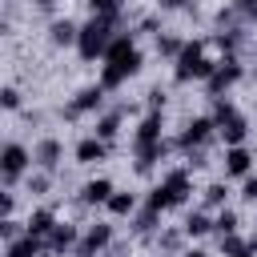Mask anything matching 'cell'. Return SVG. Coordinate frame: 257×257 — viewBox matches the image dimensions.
Masks as SVG:
<instances>
[{
    "label": "cell",
    "instance_id": "3957f363",
    "mask_svg": "<svg viewBox=\"0 0 257 257\" xmlns=\"http://www.w3.org/2000/svg\"><path fill=\"white\" fill-rule=\"evenodd\" d=\"M141 68V52H120V56H104V68H100V88H116L124 84L133 72Z\"/></svg>",
    "mask_w": 257,
    "mask_h": 257
},
{
    "label": "cell",
    "instance_id": "f1b7e54d",
    "mask_svg": "<svg viewBox=\"0 0 257 257\" xmlns=\"http://www.w3.org/2000/svg\"><path fill=\"white\" fill-rule=\"evenodd\" d=\"M185 233V229H181ZM181 233H161V249H177L181 245Z\"/></svg>",
    "mask_w": 257,
    "mask_h": 257
},
{
    "label": "cell",
    "instance_id": "e0dca14e",
    "mask_svg": "<svg viewBox=\"0 0 257 257\" xmlns=\"http://www.w3.org/2000/svg\"><path fill=\"white\" fill-rule=\"evenodd\" d=\"M32 161H36L40 169H52V165L60 161V145H56V141H40L36 153H32Z\"/></svg>",
    "mask_w": 257,
    "mask_h": 257
},
{
    "label": "cell",
    "instance_id": "1f68e13d",
    "mask_svg": "<svg viewBox=\"0 0 257 257\" xmlns=\"http://www.w3.org/2000/svg\"><path fill=\"white\" fill-rule=\"evenodd\" d=\"M16 233H20V225L8 217V221H4V237H8V241H16Z\"/></svg>",
    "mask_w": 257,
    "mask_h": 257
},
{
    "label": "cell",
    "instance_id": "4fadbf2b",
    "mask_svg": "<svg viewBox=\"0 0 257 257\" xmlns=\"http://www.w3.org/2000/svg\"><path fill=\"white\" fill-rule=\"evenodd\" d=\"M80 197H84V205H100V201H108V197H112V181L96 177V181H88V185L80 189Z\"/></svg>",
    "mask_w": 257,
    "mask_h": 257
},
{
    "label": "cell",
    "instance_id": "5b68a950",
    "mask_svg": "<svg viewBox=\"0 0 257 257\" xmlns=\"http://www.w3.org/2000/svg\"><path fill=\"white\" fill-rule=\"evenodd\" d=\"M112 241V225H92L84 237H80V245H76V257H100V249Z\"/></svg>",
    "mask_w": 257,
    "mask_h": 257
},
{
    "label": "cell",
    "instance_id": "4dcf8cb0",
    "mask_svg": "<svg viewBox=\"0 0 257 257\" xmlns=\"http://www.w3.org/2000/svg\"><path fill=\"white\" fill-rule=\"evenodd\" d=\"M28 189H32V193H44V189H48V177H40V173L28 177Z\"/></svg>",
    "mask_w": 257,
    "mask_h": 257
},
{
    "label": "cell",
    "instance_id": "d6986e66",
    "mask_svg": "<svg viewBox=\"0 0 257 257\" xmlns=\"http://www.w3.org/2000/svg\"><path fill=\"white\" fill-rule=\"evenodd\" d=\"M36 253H40V237H28V233H24V241L8 245V257H36Z\"/></svg>",
    "mask_w": 257,
    "mask_h": 257
},
{
    "label": "cell",
    "instance_id": "ab89813d",
    "mask_svg": "<svg viewBox=\"0 0 257 257\" xmlns=\"http://www.w3.org/2000/svg\"><path fill=\"white\" fill-rule=\"evenodd\" d=\"M161 257H165V253H161Z\"/></svg>",
    "mask_w": 257,
    "mask_h": 257
},
{
    "label": "cell",
    "instance_id": "f35d334b",
    "mask_svg": "<svg viewBox=\"0 0 257 257\" xmlns=\"http://www.w3.org/2000/svg\"><path fill=\"white\" fill-rule=\"evenodd\" d=\"M253 72H257V64H253Z\"/></svg>",
    "mask_w": 257,
    "mask_h": 257
},
{
    "label": "cell",
    "instance_id": "30bf717a",
    "mask_svg": "<svg viewBox=\"0 0 257 257\" xmlns=\"http://www.w3.org/2000/svg\"><path fill=\"white\" fill-rule=\"evenodd\" d=\"M24 169H28V153L20 145H8L4 149V181H16Z\"/></svg>",
    "mask_w": 257,
    "mask_h": 257
},
{
    "label": "cell",
    "instance_id": "e575fe53",
    "mask_svg": "<svg viewBox=\"0 0 257 257\" xmlns=\"http://www.w3.org/2000/svg\"><path fill=\"white\" fill-rule=\"evenodd\" d=\"M249 20H257V4H253V8H249Z\"/></svg>",
    "mask_w": 257,
    "mask_h": 257
},
{
    "label": "cell",
    "instance_id": "8fae6325",
    "mask_svg": "<svg viewBox=\"0 0 257 257\" xmlns=\"http://www.w3.org/2000/svg\"><path fill=\"white\" fill-rule=\"evenodd\" d=\"M52 229H56V213H52V209H36V213L28 217V225H24L28 237H48Z\"/></svg>",
    "mask_w": 257,
    "mask_h": 257
},
{
    "label": "cell",
    "instance_id": "7c38bea8",
    "mask_svg": "<svg viewBox=\"0 0 257 257\" xmlns=\"http://www.w3.org/2000/svg\"><path fill=\"white\" fill-rule=\"evenodd\" d=\"M161 185H165V193L173 197V205H181V201H185V193H189V173H185V169H173Z\"/></svg>",
    "mask_w": 257,
    "mask_h": 257
},
{
    "label": "cell",
    "instance_id": "ac0fdd59",
    "mask_svg": "<svg viewBox=\"0 0 257 257\" xmlns=\"http://www.w3.org/2000/svg\"><path fill=\"white\" fill-rule=\"evenodd\" d=\"M181 229H185L189 237H201V233H209V229H213V221H209V213H189Z\"/></svg>",
    "mask_w": 257,
    "mask_h": 257
},
{
    "label": "cell",
    "instance_id": "9c48e42d",
    "mask_svg": "<svg viewBox=\"0 0 257 257\" xmlns=\"http://www.w3.org/2000/svg\"><path fill=\"white\" fill-rule=\"evenodd\" d=\"M104 153H108V141H100V137H88V141L76 145V161L80 165H96V161H104Z\"/></svg>",
    "mask_w": 257,
    "mask_h": 257
},
{
    "label": "cell",
    "instance_id": "2e32d148",
    "mask_svg": "<svg viewBox=\"0 0 257 257\" xmlns=\"http://www.w3.org/2000/svg\"><path fill=\"white\" fill-rule=\"evenodd\" d=\"M48 32H52V44H76V40H80V28H76L72 20H56Z\"/></svg>",
    "mask_w": 257,
    "mask_h": 257
},
{
    "label": "cell",
    "instance_id": "8d00e7d4",
    "mask_svg": "<svg viewBox=\"0 0 257 257\" xmlns=\"http://www.w3.org/2000/svg\"><path fill=\"white\" fill-rule=\"evenodd\" d=\"M100 257H112V253H100Z\"/></svg>",
    "mask_w": 257,
    "mask_h": 257
},
{
    "label": "cell",
    "instance_id": "6da1fadb",
    "mask_svg": "<svg viewBox=\"0 0 257 257\" xmlns=\"http://www.w3.org/2000/svg\"><path fill=\"white\" fill-rule=\"evenodd\" d=\"M112 40H116V32H112V20H104V16H92V20L80 28V40H76V48H80V56H84V60H92V56H104Z\"/></svg>",
    "mask_w": 257,
    "mask_h": 257
},
{
    "label": "cell",
    "instance_id": "8992f818",
    "mask_svg": "<svg viewBox=\"0 0 257 257\" xmlns=\"http://www.w3.org/2000/svg\"><path fill=\"white\" fill-rule=\"evenodd\" d=\"M213 128H217V120H209V116H197V120H189V128L181 133V145H185V149H193V145H205Z\"/></svg>",
    "mask_w": 257,
    "mask_h": 257
},
{
    "label": "cell",
    "instance_id": "7402d4cb",
    "mask_svg": "<svg viewBox=\"0 0 257 257\" xmlns=\"http://www.w3.org/2000/svg\"><path fill=\"white\" fill-rule=\"evenodd\" d=\"M116 128H120V116H116V112H108V116H100V120H96V137H100V141H112V137H116Z\"/></svg>",
    "mask_w": 257,
    "mask_h": 257
},
{
    "label": "cell",
    "instance_id": "603a6c76",
    "mask_svg": "<svg viewBox=\"0 0 257 257\" xmlns=\"http://www.w3.org/2000/svg\"><path fill=\"white\" fill-rule=\"evenodd\" d=\"M213 229H217L221 237H233V229H237V213H233V209H221L217 221H213Z\"/></svg>",
    "mask_w": 257,
    "mask_h": 257
},
{
    "label": "cell",
    "instance_id": "277c9868",
    "mask_svg": "<svg viewBox=\"0 0 257 257\" xmlns=\"http://www.w3.org/2000/svg\"><path fill=\"white\" fill-rule=\"evenodd\" d=\"M241 80V64L233 60V56H225V60H217V68H213V76H209V92L213 96H221L229 84H237Z\"/></svg>",
    "mask_w": 257,
    "mask_h": 257
},
{
    "label": "cell",
    "instance_id": "83f0119b",
    "mask_svg": "<svg viewBox=\"0 0 257 257\" xmlns=\"http://www.w3.org/2000/svg\"><path fill=\"white\" fill-rule=\"evenodd\" d=\"M241 197H245L249 205H257V177H245V185H241Z\"/></svg>",
    "mask_w": 257,
    "mask_h": 257
},
{
    "label": "cell",
    "instance_id": "9a60e30c",
    "mask_svg": "<svg viewBox=\"0 0 257 257\" xmlns=\"http://www.w3.org/2000/svg\"><path fill=\"white\" fill-rule=\"evenodd\" d=\"M157 141H161V116L149 112L141 120V128H137V145H157Z\"/></svg>",
    "mask_w": 257,
    "mask_h": 257
},
{
    "label": "cell",
    "instance_id": "7a4b0ae2",
    "mask_svg": "<svg viewBox=\"0 0 257 257\" xmlns=\"http://www.w3.org/2000/svg\"><path fill=\"white\" fill-rule=\"evenodd\" d=\"M213 68H217V60H209L201 44H185V52L177 56V68H173V72H177V80L185 84V80H209Z\"/></svg>",
    "mask_w": 257,
    "mask_h": 257
},
{
    "label": "cell",
    "instance_id": "5bb4252c",
    "mask_svg": "<svg viewBox=\"0 0 257 257\" xmlns=\"http://www.w3.org/2000/svg\"><path fill=\"white\" fill-rule=\"evenodd\" d=\"M72 245H80V241H76V225H64V221H60V225L48 233V249L60 253V249H72Z\"/></svg>",
    "mask_w": 257,
    "mask_h": 257
},
{
    "label": "cell",
    "instance_id": "836d02e7",
    "mask_svg": "<svg viewBox=\"0 0 257 257\" xmlns=\"http://www.w3.org/2000/svg\"><path fill=\"white\" fill-rule=\"evenodd\" d=\"M181 257H205V253H201V249H189V253H181Z\"/></svg>",
    "mask_w": 257,
    "mask_h": 257
},
{
    "label": "cell",
    "instance_id": "52a82bcc",
    "mask_svg": "<svg viewBox=\"0 0 257 257\" xmlns=\"http://www.w3.org/2000/svg\"><path fill=\"white\" fill-rule=\"evenodd\" d=\"M104 92H108V88H100V84H88V88H80L68 112L76 116V112H92V108H100V100H104Z\"/></svg>",
    "mask_w": 257,
    "mask_h": 257
},
{
    "label": "cell",
    "instance_id": "d6a6232c",
    "mask_svg": "<svg viewBox=\"0 0 257 257\" xmlns=\"http://www.w3.org/2000/svg\"><path fill=\"white\" fill-rule=\"evenodd\" d=\"M157 4H161V8H181L185 0H157Z\"/></svg>",
    "mask_w": 257,
    "mask_h": 257
},
{
    "label": "cell",
    "instance_id": "d590c367",
    "mask_svg": "<svg viewBox=\"0 0 257 257\" xmlns=\"http://www.w3.org/2000/svg\"><path fill=\"white\" fill-rule=\"evenodd\" d=\"M253 253H257V237H253Z\"/></svg>",
    "mask_w": 257,
    "mask_h": 257
},
{
    "label": "cell",
    "instance_id": "74e56055",
    "mask_svg": "<svg viewBox=\"0 0 257 257\" xmlns=\"http://www.w3.org/2000/svg\"><path fill=\"white\" fill-rule=\"evenodd\" d=\"M40 4H52V0H40Z\"/></svg>",
    "mask_w": 257,
    "mask_h": 257
},
{
    "label": "cell",
    "instance_id": "f546056e",
    "mask_svg": "<svg viewBox=\"0 0 257 257\" xmlns=\"http://www.w3.org/2000/svg\"><path fill=\"white\" fill-rule=\"evenodd\" d=\"M16 104H20V92L8 84V88H4V108H16Z\"/></svg>",
    "mask_w": 257,
    "mask_h": 257
},
{
    "label": "cell",
    "instance_id": "4316f807",
    "mask_svg": "<svg viewBox=\"0 0 257 257\" xmlns=\"http://www.w3.org/2000/svg\"><path fill=\"white\" fill-rule=\"evenodd\" d=\"M153 225H157V209H145V213L137 217V225H133V229H137V233H149Z\"/></svg>",
    "mask_w": 257,
    "mask_h": 257
},
{
    "label": "cell",
    "instance_id": "d4e9b609",
    "mask_svg": "<svg viewBox=\"0 0 257 257\" xmlns=\"http://www.w3.org/2000/svg\"><path fill=\"white\" fill-rule=\"evenodd\" d=\"M157 48H161L165 56H181V52H185V44H181L177 36H161V40H157Z\"/></svg>",
    "mask_w": 257,
    "mask_h": 257
},
{
    "label": "cell",
    "instance_id": "ba28073f",
    "mask_svg": "<svg viewBox=\"0 0 257 257\" xmlns=\"http://www.w3.org/2000/svg\"><path fill=\"white\" fill-rule=\"evenodd\" d=\"M249 165H253L249 149H241V145L225 149V173H229V177H249Z\"/></svg>",
    "mask_w": 257,
    "mask_h": 257
},
{
    "label": "cell",
    "instance_id": "cb8c5ba5",
    "mask_svg": "<svg viewBox=\"0 0 257 257\" xmlns=\"http://www.w3.org/2000/svg\"><path fill=\"white\" fill-rule=\"evenodd\" d=\"M92 4V16H104V20H116L120 12V0H88Z\"/></svg>",
    "mask_w": 257,
    "mask_h": 257
},
{
    "label": "cell",
    "instance_id": "484cf974",
    "mask_svg": "<svg viewBox=\"0 0 257 257\" xmlns=\"http://www.w3.org/2000/svg\"><path fill=\"white\" fill-rule=\"evenodd\" d=\"M205 205L221 209V205H225V185H209V189H205Z\"/></svg>",
    "mask_w": 257,
    "mask_h": 257
},
{
    "label": "cell",
    "instance_id": "ffe728a7",
    "mask_svg": "<svg viewBox=\"0 0 257 257\" xmlns=\"http://www.w3.org/2000/svg\"><path fill=\"white\" fill-rule=\"evenodd\" d=\"M108 209H112L116 217H124V213L137 209V197H133V193H112V197H108Z\"/></svg>",
    "mask_w": 257,
    "mask_h": 257
},
{
    "label": "cell",
    "instance_id": "44dd1931",
    "mask_svg": "<svg viewBox=\"0 0 257 257\" xmlns=\"http://www.w3.org/2000/svg\"><path fill=\"white\" fill-rule=\"evenodd\" d=\"M221 253L225 257H253V245H245L237 237H221Z\"/></svg>",
    "mask_w": 257,
    "mask_h": 257
}]
</instances>
